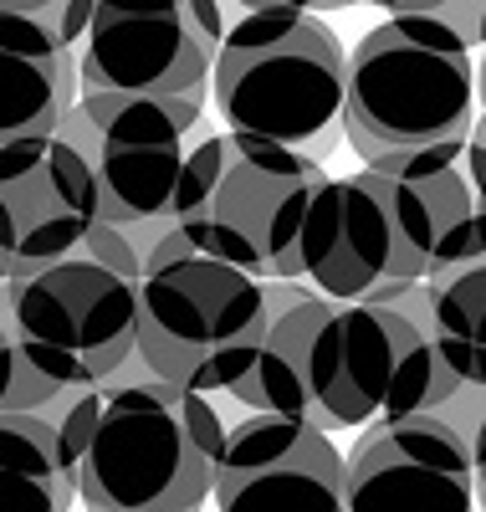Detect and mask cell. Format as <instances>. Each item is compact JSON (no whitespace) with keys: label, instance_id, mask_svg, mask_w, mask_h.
<instances>
[{"label":"cell","instance_id":"5b68a950","mask_svg":"<svg viewBox=\"0 0 486 512\" xmlns=\"http://www.w3.org/2000/svg\"><path fill=\"white\" fill-rule=\"evenodd\" d=\"M476 62L440 16H384L348 52L343 139L364 164L430 144H466L476 128Z\"/></svg>","mask_w":486,"mask_h":512},{"label":"cell","instance_id":"603a6c76","mask_svg":"<svg viewBox=\"0 0 486 512\" xmlns=\"http://www.w3.org/2000/svg\"><path fill=\"white\" fill-rule=\"evenodd\" d=\"M369 6H379L384 16H435L446 0H369Z\"/></svg>","mask_w":486,"mask_h":512},{"label":"cell","instance_id":"e0dca14e","mask_svg":"<svg viewBox=\"0 0 486 512\" xmlns=\"http://www.w3.org/2000/svg\"><path fill=\"white\" fill-rule=\"evenodd\" d=\"M77 256H87V262H98V267H108V272H118L128 282L144 277V251H139L134 236H128V226H118V221H98L93 231L82 236Z\"/></svg>","mask_w":486,"mask_h":512},{"label":"cell","instance_id":"2e32d148","mask_svg":"<svg viewBox=\"0 0 486 512\" xmlns=\"http://www.w3.org/2000/svg\"><path fill=\"white\" fill-rule=\"evenodd\" d=\"M435 349L446 354L461 390H486V267H456L425 282Z\"/></svg>","mask_w":486,"mask_h":512},{"label":"cell","instance_id":"6da1fadb","mask_svg":"<svg viewBox=\"0 0 486 512\" xmlns=\"http://www.w3.org/2000/svg\"><path fill=\"white\" fill-rule=\"evenodd\" d=\"M456 395L461 379L435 349L420 282L394 303H333L318 292L287 308L231 400L261 415H302L333 436L435 415Z\"/></svg>","mask_w":486,"mask_h":512},{"label":"cell","instance_id":"277c9868","mask_svg":"<svg viewBox=\"0 0 486 512\" xmlns=\"http://www.w3.org/2000/svg\"><path fill=\"white\" fill-rule=\"evenodd\" d=\"M348 52L313 11H246L226 21L210 72L226 134L287 144L297 154H333L343 134Z\"/></svg>","mask_w":486,"mask_h":512},{"label":"cell","instance_id":"d6986e66","mask_svg":"<svg viewBox=\"0 0 486 512\" xmlns=\"http://www.w3.org/2000/svg\"><path fill=\"white\" fill-rule=\"evenodd\" d=\"M220 6H226V21H231V16H246V11H313V16H328V11L364 6V0H220Z\"/></svg>","mask_w":486,"mask_h":512},{"label":"cell","instance_id":"ba28073f","mask_svg":"<svg viewBox=\"0 0 486 512\" xmlns=\"http://www.w3.org/2000/svg\"><path fill=\"white\" fill-rule=\"evenodd\" d=\"M205 118V93L185 98H139L82 88L62 134L98 185V221H169L190 134Z\"/></svg>","mask_w":486,"mask_h":512},{"label":"cell","instance_id":"30bf717a","mask_svg":"<svg viewBox=\"0 0 486 512\" xmlns=\"http://www.w3.org/2000/svg\"><path fill=\"white\" fill-rule=\"evenodd\" d=\"M302 282L333 303H394L430 282V256L369 169L318 185L302 221Z\"/></svg>","mask_w":486,"mask_h":512},{"label":"cell","instance_id":"9c48e42d","mask_svg":"<svg viewBox=\"0 0 486 512\" xmlns=\"http://www.w3.org/2000/svg\"><path fill=\"white\" fill-rule=\"evenodd\" d=\"M220 36V0H98L77 41V77L82 88L139 98L205 93Z\"/></svg>","mask_w":486,"mask_h":512},{"label":"cell","instance_id":"5bb4252c","mask_svg":"<svg viewBox=\"0 0 486 512\" xmlns=\"http://www.w3.org/2000/svg\"><path fill=\"white\" fill-rule=\"evenodd\" d=\"M77 103V52L47 16H0V149L62 134Z\"/></svg>","mask_w":486,"mask_h":512},{"label":"cell","instance_id":"52a82bcc","mask_svg":"<svg viewBox=\"0 0 486 512\" xmlns=\"http://www.w3.org/2000/svg\"><path fill=\"white\" fill-rule=\"evenodd\" d=\"M0 328L62 395L98 390L139 359V282L67 256L0 282Z\"/></svg>","mask_w":486,"mask_h":512},{"label":"cell","instance_id":"4fadbf2b","mask_svg":"<svg viewBox=\"0 0 486 512\" xmlns=\"http://www.w3.org/2000/svg\"><path fill=\"white\" fill-rule=\"evenodd\" d=\"M343 512H476L466 436L440 415L364 431L343 456Z\"/></svg>","mask_w":486,"mask_h":512},{"label":"cell","instance_id":"ffe728a7","mask_svg":"<svg viewBox=\"0 0 486 512\" xmlns=\"http://www.w3.org/2000/svg\"><path fill=\"white\" fill-rule=\"evenodd\" d=\"M466 180H471L476 205H486V103H481L476 128H471V139H466Z\"/></svg>","mask_w":486,"mask_h":512},{"label":"cell","instance_id":"7a4b0ae2","mask_svg":"<svg viewBox=\"0 0 486 512\" xmlns=\"http://www.w3.org/2000/svg\"><path fill=\"white\" fill-rule=\"evenodd\" d=\"M47 420L87 512H200L231 431L215 400L154 374L62 395Z\"/></svg>","mask_w":486,"mask_h":512},{"label":"cell","instance_id":"7402d4cb","mask_svg":"<svg viewBox=\"0 0 486 512\" xmlns=\"http://www.w3.org/2000/svg\"><path fill=\"white\" fill-rule=\"evenodd\" d=\"M466 451H471V472H476V502L486 507V410H481V420L471 425Z\"/></svg>","mask_w":486,"mask_h":512},{"label":"cell","instance_id":"9a60e30c","mask_svg":"<svg viewBox=\"0 0 486 512\" xmlns=\"http://www.w3.org/2000/svg\"><path fill=\"white\" fill-rule=\"evenodd\" d=\"M77 482L47 415H0V512H72Z\"/></svg>","mask_w":486,"mask_h":512},{"label":"cell","instance_id":"cb8c5ba5","mask_svg":"<svg viewBox=\"0 0 486 512\" xmlns=\"http://www.w3.org/2000/svg\"><path fill=\"white\" fill-rule=\"evenodd\" d=\"M57 0H0V16H47Z\"/></svg>","mask_w":486,"mask_h":512},{"label":"cell","instance_id":"7c38bea8","mask_svg":"<svg viewBox=\"0 0 486 512\" xmlns=\"http://www.w3.org/2000/svg\"><path fill=\"white\" fill-rule=\"evenodd\" d=\"M215 512H343V451L302 415L246 410L215 461Z\"/></svg>","mask_w":486,"mask_h":512},{"label":"cell","instance_id":"ac0fdd59","mask_svg":"<svg viewBox=\"0 0 486 512\" xmlns=\"http://www.w3.org/2000/svg\"><path fill=\"white\" fill-rule=\"evenodd\" d=\"M440 21H446L471 52H481L486 47V0H446V6L435 11Z\"/></svg>","mask_w":486,"mask_h":512},{"label":"cell","instance_id":"8fae6325","mask_svg":"<svg viewBox=\"0 0 486 512\" xmlns=\"http://www.w3.org/2000/svg\"><path fill=\"white\" fill-rule=\"evenodd\" d=\"M98 226L93 169L67 139H21L0 149V282L77 256Z\"/></svg>","mask_w":486,"mask_h":512},{"label":"cell","instance_id":"8992f818","mask_svg":"<svg viewBox=\"0 0 486 512\" xmlns=\"http://www.w3.org/2000/svg\"><path fill=\"white\" fill-rule=\"evenodd\" d=\"M272 328L267 292L241 267L185 256L139 277V364L205 400H231Z\"/></svg>","mask_w":486,"mask_h":512},{"label":"cell","instance_id":"44dd1931","mask_svg":"<svg viewBox=\"0 0 486 512\" xmlns=\"http://www.w3.org/2000/svg\"><path fill=\"white\" fill-rule=\"evenodd\" d=\"M456 267H486V205H476V216H471V231H466V241H461V262ZM451 267V272H456ZM446 277V272H440Z\"/></svg>","mask_w":486,"mask_h":512},{"label":"cell","instance_id":"3957f363","mask_svg":"<svg viewBox=\"0 0 486 512\" xmlns=\"http://www.w3.org/2000/svg\"><path fill=\"white\" fill-rule=\"evenodd\" d=\"M328 164L287 144L210 134L190 144L169 221L195 231L205 256L241 267L256 282L302 277V221Z\"/></svg>","mask_w":486,"mask_h":512},{"label":"cell","instance_id":"d4e9b609","mask_svg":"<svg viewBox=\"0 0 486 512\" xmlns=\"http://www.w3.org/2000/svg\"><path fill=\"white\" fill-rule=\"evenodd\" d=\"M481 67H486V47H481Z\"/></svg>","mask_w":486,"mask_h":512}]
</instances>
